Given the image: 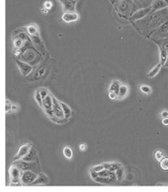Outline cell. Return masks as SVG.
Returning a JSON list of instances; mask_svg holds the SVG:
<instances>
[{
  "label": "cell",
  "instance_id": "obj_1",
  "mask_svg": "<svg viewBox=\"0 0 168 192\" xmlns=\"http://www.w3.org/2000/svg\"><path fill=\"white\" fill-rule=\"evenodd\" d=\"M40 54L37 52V51L32 50V49H27L24 52H21L20 55V60L24 61L26 63L30 64H38V62L40 61Z\"/></svg>",
  "mask_w": 168,
  "mask_h": 192
},
{
  "label": "cell",
  "instance_id": "obj_2",
  "mask_svg": "<svg viewBox=\"0 0 168 192\" xmlns=\"http://www.w3.org/2000/svg\"><path fill=\"white\" fill-rule=\"evenodd\" d=\"M53 101H52V97L51 95H48L47 97L43 99V109L44 111L45 114L48 116L50 119L55 118L54 113H53Z\"/></svg>",
  "mask_w": 168,
  "mask_h": 192
},
{
  "label": "cell",
  "instance_id": "obj_3",
  "mask_svg": "<svg viewBox=\"0 0 168 192\" xmlns=\"http://www.w3.org/2000/svg\"><path fill=\"white\" fill-rule=\"evenodd\" d=\"M21 174H22V171L13 164L9 167V175H10L11 184H16V183H18L19 181H21Z\"/></svg>",
  "mask_w": 168,
  "mask_h": 192
},
{
  "label": "cell",
  "instance_id": "obj_4",
  "mask_svg": "<svg viewBox=\"0 0 168 192\" xmlns=\"http://www.w3.org/2000/svg\"><path fill=\"white\" fill-rule=\"evenodd\" d=\"M52 101H53V113H54V117L58 120H62L65 119V113H64V109L61 105V101H59L57 98H55L52 97Z\"/></svg>",
  "mask_w": 168,
  "mask_h": 192
},
{
  "label": "cell",
  "instance_id": "obj_5",
  "mask_svg": "<svg viewBox=\"0 0 168 192\" xmlns=\"http://www.w3.org/2000/svg\"><path fill=\"white\" fill-rule=\"evenodd\" d=\"M38 177V176L35 174L34 172H32V170H27V171H22L21 174V182L22 184L25 185H29L31 184L36 180V178Z\"/></svg>",
  "mask_w": 168,
  "mask_h": 192
},
{
  "label": "cell",
  "instance_id": "obj_6",
  "mask_svg": "<svg viewBox=\"0 0 168 192\" xmlns=\"http://www.w3.org/2000/svg\"><path fill=\"white\" fill-rule=\"evenodd\" d=\"M16 64L18 67V69L21 73V74L23 77H27V75H29L32 70H33V66L30 64L26 63L24 61H21V60H16Z\"/></svg>",
  "mask_w": 168,
  "mask_h": 192
},
{
  "label": "cell",
  "instance_id": "obj_7",
  "mask_svg": "<svg viewBox=\"0 0 168 192\" xmlns=\"http://www.w3.org/2000/svg\"><path fill=\"white\" fill-rule=\"evenodd\" d=\"M14 164L17 166L21 171H27V170H33L37 168V164L34 162H28V161H24L22 159L20 160H16L14 162Z\"/></svg>",
  "mask_w": 168,
  "mask_h": 192
},
{
  "label": "cell",
  "instance_id": "obj_8",
  "mask_svg": "<svg viewBox=\"0 0 168 192\" xmlns=\"http://www.w3.org/2000/svg\"><path fill=\"white\" fill-rule=\"evenodd\" d=\"M62 9L65 12H74L75 10V0H59Z\"/></svg>",
  "mask_w": 168,
  "mask_h": 192
},
{
  "label": "cell",
  "instance_id": "obj_9",
  "mask_svg": "<svg viewBox=\"0 0 168 192\" xmlns=\"http://www.w3.org/2000/svg\"><path fill=\"white\" fill-rule=\"evenodd\" d=\"M31 147H32V145H30V143H26V145H23L20 146L18 151V153H17V155L15 156V161L22 159L23 157L25 155H27L28 153L30 152Z\"/></svg>",
  "mask_w": 168,
  "mask_h": 192
},
{
  "label": "cell",
  "instance_id": "obj_10",
  "mask_svg": "<svg viewBox=\"0 0 168 192\" xmlns=\"http://www.w3.org/2000/svg\"><path fill=\"white\" fill-rule=\"evenodd\" d=\"M152 11V8H144V9H142L138 11H136L133 15L131 16L130 19L132 21H134V20H138V19H142L143 18H145L147 15L151 13Z\"/></svg>",
  "mask_w": 168,
  "mask_h": 192
},
{
  "label": "cell",
  "instance_id": "obj_11",
  "mask_svg": "<svg viewBox=\"0 0 168 192\" xmlns=\"http://www.w3.org/2000/svg\"><path fill=\"white\" fill-rule=\"evenodd\" d=\"M79 18V15L74 12H65L62 16V21H65V23H71V22H74L76 20H78Z\"/></svg>",
  "mask_w": 168,
  "mask_h": 192
},
{
  "label": "cell",
  "instance_id": "obj_12",
  "mask_svg": "<svg viewBox=\"0 0 168 192\" xmlns=\"http://www.w3.org/2000/svg\"><path fill=\"white\" fill-rule=\"evenodd\" d=\"M130 92V87L127 84L125 83H121V86H120V90H118V99H124L128 97Z\"/></svg>",
  "mask_w": 168,
  "mask_h": 192
},
{
  "label": "cell",
  "instance_id": "obj_13",
  "mask_svg": "<svg viewBox=\"0 0 168 192\" xmlns=\"http://www.w3.org/2000/svg\"><path fill=\"white\" fill-rule=\"evenodd\" d=\"M151 8H152V10H155V11L162 10V9L167 8V4L164 2V0H153Z\"/></svg>",
  "mask_w": 168,
  "mask_h": 192
},
{
  "label": "cell",
  "instance_id": "obj_14",
  "mask_svg": "<svg viewBox=\"0 0 168 192\" xmlns=\"http://www.w3.org/2000/svg\"><path fill=\"white\" fill-rule=\"evenodd\" d=\"M168 32V20L163 24H161V26L156 30V31L153 33V36L158 37L160 35H166Z\"/></svg>",
  "mask_w": 168,
  "mask_h": 192
},
{
  "label": "cell",
  "instance_id": "obj_15",
  "mask_svg": "<svg viewBox=\"0 0 168 192\" xmlns=\"http://www.w3.org/2000/svg\"><path fill=\"white\" fill-rule=\"evenodd\" d=\"M31 42L34 44V46L37 48L38 51H43V43L40 40V38L39 35H34V36H30Z\"/></svg>",
  "mask_w": 168,
  "mask_h": 192
},
{
  "label": "cell",
  "instance_id": "obj_16",
  "mask_svg": "<svg viewBox=\"0 0 168 192\" xmlns=\"http://www.w3.org/2000/svg\"><path fill=\"white\" fill-rule=\"evenodd\" d=\"M46 71H47L46 65H43V66L39 67L38 69H37V71H36V73H35V74H34V78L33 79L34 80H40V79H41L46 74Z\"/></svg>",
  "mask_w": 168,
  "mask_h": 192
},
{
  "label": "cell",
  "instance_id": "obj_17",
  "mask_svg": "<svg viewBox=\"0 0 168 192\" xmlns=\"http://www.w3.org/2000/svg\"><path fill=\"white\" fill-rule=\"evenodd\" d=\"M36 156H37V152H36V149H35L33 146L30 148V152L28 153L27 155H25L22 160L24 161H28V162H33V160L36 158Z\"/></svg>",
  "mask_w": 168,
  "mask_h": 192
},
{
  "label": "cell",
  "instance_id": "obj_18",
  "mask_svg": "<svg viewBox=\"0 0 168 192\" xmlns=\"http://www.w3.org/2000/svg\"><path fill=\"white\" fill-rule=\"evenodd\" d=\"M159 49H160V63L162 65H164L165 63L167 62V58H168L167 51L161 45H159Z\"/></svg>",
  "mask_w": 168,
  "mask_h": 192
},
{
  "label": "cell",
  "instance_id": "obj_19",
  "mask_svg": "<svg viewBox=\"0 0 168 192\" xmlns=\"http://www.w3.org/2000/svg\"><path fill=\"white\" fill-rule=\"evenodd\" d=\"M121 81H118V80H114L112 81L110 85H109V87H108V91L109 92H114L118 95V90H120V86H121Z\"/></svg>",
  "mask_w": 168,
  "mask_h": 192
},
{
  "label": "cell",
  "instance_id": "obj_20",
  "mask_svg": "<svg viewBox=\"0 0 168 192\" xmlns=\"http://www.w3.org/2000/svg\"><path fill=\"white\" fill-rule=\"evenodd\" d=\"M48 183V177L43 174V173H40L38 177L36 178L32 185H45Z\"/></svg>",
  "mask_w": 168,
  "mask_h": 192
},
{
  "label": "cell",
  "instance_id": "obj_21",
  "mask_svg": "<svg viewBox=\"0 0 168 192\" xmlns=\"http://www.w3.org/2000/svg\"><path fill=\"white\" fill-rule=\"evenodd\" d=\"M27 32L30 34V36L34 35H39V28L36 24H30L29 26H27Z\"/></svg>",
  "mask_w": 168,
  "mask_h": 192
},
{
  "label": "cell",
  "instance_id": "obj_22",
  "mask_svg": "<svg viewBox=\"0 0 168 192\" xmlns=\"http://www.w3.org/2000/svg\"><path fill=\"white\" fill-rule=\"evenodd\" d=\"M165 156H166L165 152L162 149H157V150L155 151V153H153V157H155V159L157 162H161Z\"/></svg>",
  "mask_w": 168,
  "mask_h": 192
},
{
  "label": "cell",
  "instance_id": "obj_23",
  "mask_svg": "<svg viewBox=\"0 0 168 192\" xmlns=\"http://www.w3.org/2000/svg\"><path fill=\"white\" fill-rule=\"evenodd\" d=\"M61 105L62 107V109H64V113H65V120H68L71 118V115H72V111L70 107L68 105H66L64 102H61Z\"/></svg>",
  "mask_w": 168,
  "mask_h": 192
},
{
  "label": "cell",
  "instance_id": "obj_24",
  "mask_svg": "<svg viewBox=\"0 0 168 192\" xmlns=\"http://www.w3.org/2000/svg\"><path fill=\"white\" fill-rule=\"evenodd\" d=\"M161 67H162V64H161V63L160 64H156L155 67L152 68V69L148 73V74H147V77H150V78H152V77H155V75L160 72V69H161Z\"/></svg>",
  "mask_w": 168,
  "mask_h": 192
},
{
  "label": "cell",
  "instance_id": "obj_25",
  "mask_svg": "<svg viewBox=\"0 0 168 192\" xmlns=\"http://www.w3.org/2000/svg\"><path fill=\"white\" fill-rule=\"evenodd\" d=\"M62 154L66 157L67 159H71L73 157V150L70 146H65L62 149Z\"/></svg>",
  "mask_w": 168,
  "mask_h": 192
},
{
  "label": "cell",
  "instance_id": "obj_26",
  "mask_svg": "<svg viewBox=\"0 0 168 192\" xmlns=\"http://www.w3.org/2000/svg\"><path fill=\"white\" fill-rule=\"evenodd\" d=\"M140 90H141L142 93H144L145 95H150L152 91V89L148 85H141L140 86Z\"/></svg>",
  "mask_w": 168,
  "mask_h": 192
},
{
  "label": "cell",
  "instance_id": "obj_27",
  "mask_svg": "<svg viewBox=\"0 0 168 192\" xmlns=\"http://www.w3.org/2000/svg\"><path fill=\"white\" fill-rule=\"evenodd\" d=\"M34 98H35V100L37 101V103L39 104V106H40V108H43V98H41V96H40V94L39 89H37V90L35 91Z\"/></svg>",
  "mask_w": 168,
  "mask_h": 192
},
{
  "label": "cell",
  "instance_id": "obj_28",
  "mask_svg": "<svg viewBox=\"0 0 168 192\" xmlns=\"http://www.w3.org/2000/svg\"><path fill=\"white\" fill-rule=\"evenodd\" d=\"M115 174H116L118 181H121L123 179V177H124V169H123V167H121L120 169H118L117 171H115Z\"/></svg>",
  "mask_w": 168,
  "mask_h": 192
},
{
  "label": "cell",
  "instance_id": "obj_29",
  "mask_svg": "<svg viewBox=\"0 0 168 192\" xmlns=\"http://www.w3.org/2000/svg\"><path fill=\"white\" fill-rule=\"evenodd\" d=\"M121 167H122L121 164L113 162V163H110V166H109V169L108 170L112 171V172H115V171H117L118 169H120Z\"/></svg>",
  "mask_w": 168,
  "mask_h": 192
},
{
  "label": "cell",
  "instance_id": "obj_30",
  "mask_svg": "<svg viewBox=\"0 0 168 192\" xmlns=\"http://www.w3.org/2000/svg\"><path fill=\"white\" fill-rule=\"evenodd\" d=\"M11 109H12V102L9 101L8 98H6V107H5L6 113V114L11 113Z\"/></svg>",
  "mask_w": 168,
  "mask_h": 192
},
{
  "label": "cell",
  "instance_id": "obj_31",
  "mask_svg": "<svg viewBox=\"0 0 168 192\" xmlns=\"http://www.w3.org/2000/svg\"><path fill=\"white\" fill-rule=\"evenodd\" d=\"M39 91H40V94L41 96V98L43 99H44L48 95H50V92L47 88H44V87H41V88H39Z\"/></svg>",
  "mask_w": 168,
  "mask_h": 192
},
{
  "label": "cell",
  "instance_id": "obj_32",
  "mask_svg": "<svg viewBox=\"0 0 168 192\" xmlns=\"http://www.w3.org/2000/svg\"><path fill=\"white\" fill-rule=\"evenodd\" d=\"M160 166L163 170L168 169V157H164V158L160 162Z\"/></svg>",
  "mask_w": 168,
  "mask_h": 192
},
{
  "label": "cell",
  "instance_id": "obj_33",
  "mask_svg": "<svg viewBox=\"0 0 168 192\" xmlns=\"http://www.w3.org/2000/svg\"><path fill=\"white\" fill-rule=\"evenodd\" d=\"M20 109V106L18 103H12V109L11 113H18Z\"/></svg>",
  "mask_w": 168,
  "mask_h": 192
},
{
  "label": "cell",
  "instance_id": "obj_34",
  "mask_svg": "<svg viewBox=\"0 0 168 192\" xmlns=\"http://www.w3.org/2000/svg\"><path fill=\"white\" fill-rule=\"evenodd\" d=\"M105 167H104V164H99V166H96L92 168L93 171H96V172H100V171L104 170Z\"/></svg>",
  "mask_w": 168,
  "mask_h": 192
},
{
  "label": "cell",
  "instance_id": "obj_35",
  "mask_svg": "<svg viewBox=\"0 0 168 192\" xmlns=\"http://www.w3.org/2000/svg\"><path fill=\"white\" fill-rule=\"evenodd\" d=\"M87 149V145H86V143L85 142H82L79 145V150L81 151V152H85V151H86Z\"/></svg>",
  "mask_w": 168,
  "mask_h": 192
},
{
  "label": "cell",
  "instance_id": "obj_36",
  "mask_svg": "<svg viewBox=\"0 0 168 192\" xmlns=\"http://www.w3.org/2000/svg\"><path fill=\"white\" fill-rule=\"evenodd\" d=\"M127 6H128V5L126 4V3H124V2L121 3V5H120V8H121V11L124 13V12H125L126 10L128 9H127Z\"/></svg>",
  "mask_w": 168,
  "mask_h": 192
},
{
  "label": "cell",
  "instance_id": "obj_37",
  "mask_svg": "<svg viewBox=\"0 0 168 192\" xmlns=\"http://www.w3.org/2000/svg\"><path fill=\"white\" fill-rule=\"evenodd\" d=\"M108 98L110 99H117L118 98V95L114 92H108Z\"/></svg>",
  "mask_w": 168,
  "mask_h": 192
},
{
  "label": "cell",
  "instance_id": "obj_38",
  "mask_svg": "<svg viewBox=\"0 0 168 192\" xmlns=\"http://www.w3.org/2000/svg\"><path fill=\"white\" fill-rule=\"evenodd\" d=\"M161 118H168V109H164V111L161 112Z\"/></svg>",
  "mask_w": 168,
  "mask_h": 192
},
{
  "label": "cell",
  "instance_id": "obj_39",
  "mask_svg": "<svg viewBox=\"0 0 168 192\" xmlns=\"http://www.w3.org/2000/svg\"><path fill=\"white\" fill-rule=\"evenodd\" d=\"M90 176L92 179H95V178H96L97 176H99V172H96V171H91L90 172Z\"/></svg>",
  "mask_w": 168,
  "mask_h": 192
},
{
  "label": "cell",
  "instance_id": "obj_40",
  "mask_svg": "<svg viewBox=\"0 0 168 192\" xmlns=\"http://www.w3.org/2000/svg\"><path fill=\"white\" fill-rule=\"evenodd\" d=\"M52 6V4L51 1H46V2L44 3V8H45V9H50Z\"/></svg>",
  "mask_w": 168,
  "mask_h": 192
},
{
  "label": "cell",
  "instance_id": "obj_41",
  "mask_svg": "<svg viewBox=\"0 0 168 192\" xmlns=\"http://www.w3.org/2000/svg\"><path fill=\"white\" fill-rule=\"evenodd\" d=\"M162 123L164 126H168V118H164L162 119Z\"/></svg>",
  "mask_w": 168,
  "mask_h": 192
},
{
  "label": "cell",
  "instance_id": "obj_42",
  "mask_svg": "<svg viewBox=\"0 0 168 192\" xmlns=\"http://www.w3.org/2000/svg\"><path fill=\"white\" fill-rule=\"evenodd\" d=\"M104 164V167L105 169H109V166H110V163H105Z\"/></svg>",
  "mask_w": 168,
  "mask_h": 192
},
{
  "label": "cell",
  "instance_id": "obj_43",
  "mask_svg": "<svg viewBox=\"0 0 168 192\" xmlns=\"http://www.w3.org/2000/svg\"><path fill=\"white\" fill-rule=\"evenodd\" d=\"M41 11H43V12H44V13H46V14H47V13L49 12V9H45L44 6H43V8L41 9Z\"/></svg>",
  "mask_w": 168,
  "mask_h": 192
},
{
  "label": "cell",
  "instance_id": "obj_44",
  "mask_svg": "<svg viewBox=\"0 0 168 192\" xmlns=\"http://www.w3.org/2000/svg\"><path fill=\"white\" fill-rule=\"evenodd\" d=\"M164 2H165V3L167 4V6H168V0H164Z\"/></svg>",
  "mask_w": 168,
  "mask_h": 192
},
{
  "label": "cell",
  "instance_id": "obj_45",
  "mask_svg": "<svg viewBox=\"0 0 168 192\" xmlns=\"http://www.w3.org/2000/svg\"><path fill=\"white\" fill-rule=\"evenodd\" d=\"M166 36H167V37H168V32H167V34H166Z\"/></svg>",
  "mask_w": 168,
  "mask_h": 192
},
{
  "label": "cell",
  "instance_id": "obj_46",
  "mask_svg": "<svg viewBox=\"0 0 168 192\" xmlns=\"http://www.w3.org/2000/svg\"><path fill=\"white\" fill-rule=\"evenodd\" d=\"M75 1H77V0H75Z\"/></svg>",
  "mask_w": 168,
  "mask_h": 192
}]
</instances>
